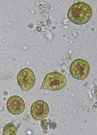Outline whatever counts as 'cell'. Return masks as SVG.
Wrapping results in <instances>:
<instances>
[{"mask_svg":"<svg viewBox=\"0 0 97 135\" xmlns=\"http://www.w3.org/2000/svg\"><path fill=\"white\" fill-rule=\"evenodd\" d=\"M6 107L9 112L15 115H20L24 111L25 105L23 99L19 96L13 95L8 99Z\"/></svg>","mask_w":97,"mask_h":135,"instance_id":"obj_6","label":"cell"},{"mask_svg":"<svg viewBox=\"0 0 97 135\" xmlns=\"http://www.w3.org/2000/svg\"><path fill=\"white\" fill-rule=\"evenodd\" d=\"M18 83L22 90L26 91L34 86L36 81L34 74L31 69L28 68L21 69L17 76Z\"/></svg>","mask_w":97,"mask_h":135,"instance_id":"obj_3","label":"cell"},{"mask_svg":"<svg viewBox=\"0 0 97 135\" xmlns=\"http://www.w3.org/2000/svg\"><path fill=\"white\" fill-rule=\"evenodd\" d=\"M66 82L65 77L62 74L56 72L50 73L44 77L41 89L52 90H59L64 87Z\"/></svg>","mask_w":97,"mask_h":135,"instance_id":"obj_2","label":"cell"},{"mask_svg":"<svg viewBox=\"0 0 97 135\" xmlns=\"http://www.w3.org/2000/svg\"><path fill=\"white\" fill-rule=\"evenodd\" d=\"M49 112V107L47 103L42 100L34 102L30 109L31 114L35 119L39 120L46 117Z\"/></svg>","mask_w":97,"mask_h":135,"instance_id":"obj_5","label":"cell"},{"mask_svg":"<svg viewBox=\"0 0 97 135\" xmlns=\"http://www.w3.org/2000/svg\"><path fill=\"white\" fill-rule=\"evenodd\" d=\"M2 130L4 134L6 135H15L18 132L16 126L14 124L10 123L5 124Z\"/></svg>","mask_w":97,"mask_h":135,"instance_id":"obj_7","label":"cell"},{"mask_svg":"<svg viewBox=\"0 0 97 135\" xmlns=\"http://www.w3.org/2000/svg\"><path fill=\"white\" fill-rule=\"evenodd\" d=\"M92 14V8L88 4L78 2L74 3L70 7L67 16L72 23L80 25L87 23L91 18Z\"/></svg>","mask_w":97,"mask_h":135,"instance_id":"obj_1","label":"cell"},{"mask_svg":"<svg viewBox=\"0 0 97 135\" xmlns=\"http://www.w3.org/2000/svg\"><path fill=\"white\" fill-rule=\"evenodd\" d=\"M89 71V66L88 62L80 59L74 61L70 67V71L72 75L78 80H82L86 78L88 75Z\"/></svg>","mask_w":97,"mask_h":135,"instance_id":"obj_4","label":"cell"}]
</instances>
